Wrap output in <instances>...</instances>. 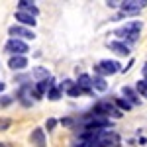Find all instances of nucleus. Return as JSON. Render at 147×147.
Returning <instances> with one entry per match:
<instances>
[{
    "instance_id": "1",
    "label": "nucleus",
    "mask_w": 147,
    "mask_h": 147,
    "mask_svg": "<svg viewBox=\"0 0 147 147\" xmlns=\"http://www.w3.org/2000/svg\"><path fill=\"white\" fill-rule=\"evenodd\" d=\"M139 32H141V22H127L125 26H122V28H118L116 30V35L120 37V39H129V43H134L137 39V35H139Z\"/></svg>"
},
{
    "instance_id": "2",
    "label": "nucleus",
    "mask_w": 147,
    "mask_h": 147,
    "mask_svg": "<svg viewBox=\"0 0 147 147\" xmlns=\"http://www.w3.org/2000/svg\"><path fill=\"white\" fill-rule=\"evenodd\" d=\"M145 6H147V0H124V2H120L122 14H120L118 18H122V16H136V14H139Z\"/></svg>"
},
{
    "instance_id": "3",
    "label": "nucleus",
    "mask_w": 147,
    "mask_h": 147,
    "mask_svg": "<svg viewBox=\"0 0 147 147\" xmlns=\"http://www.w3.org/2000/svg\"><path fill=\"white\" fill-rule=\"evenodd\" d=\"M120 71H122V65H120L118 61H110V59H104V61H100V63L94 67L96 77H104V75H116V73H120Z\"/></svg>"
},
{
    "instance_id": "4",
    "label": "nucleus",
    "mask_w": 147,
    "mask_h": 147,
    "mask_svg": "<svg viewBox=\"0 0 147 147\" xmlns=\"http://www.w3.org/2000/svg\"><path fill=\"white\" fill-rule=\"evenodd\" d=\"M4 51L10 53V55H24V57H26V53L30 51V47H28L26 41H22V39H14V37H12V39L6 41Z\"/></svg>"
},
{
    "instance_id": "5",
    "label": "nucleus",
    "mask_w": 147,
    "mask_h": 147,
    "mask_svg": "<svg viewBox=\"0 0 147 147\" xmlns=\"http://www.w3.org/2000/svg\"><path fill=\"white\" fill-rule=\"evenodd\" d=\"M8 34L14 37V39H34L35 34L32 30H28V28H24V26H10V30H8Z\"/></svg>"
},
{
    "instance_id": "6",
    "label": "nucleus",
    "mask_w": 147,
    "mask_h": 147,
    "mask_svg": "<svg viewBox=\"0 0 147 147\" xmlns=\"http://www.w3.org/2000/svg\"><path fill=\"white\" fill-rule=\"evenodd\" d=\"M32 90H34V84H32V82L20 86V90H18V100L22 102V106H32V96H34Z\"/></svg>"
},
{
    "instance_id": "7",
    "label": "nucleus",
    "mask_w": 147,
    "mask_h": 147,
    "mask_svg": "<svg viewBox=\"0 0 147 147\" xmlns=\"http://www.w3.org/2000/svg\"><path fill=\"white\" fill-rule=\"evenodd\" d=\"M30 143L34 147H47V141H45V131L41 127H35L30 136Z\"/></svg>"
},
{
    "instance_id": "8",
    "label": "nucleus",
    "mask_w": 147,
    "mask_h": 147,
    "mask_svg": "<svg viewBox=\"0 0 147 147\" xmlns=\"http://www.w3.org/2000/svg\"><path fill=\"white\" fill-rule=\"evenodd\" d=\"M8 67L14 69V71H22V69L28 67V59L24 55H12L10 61H8Z\"/></svg>"
},
{
    "instance_id": "9",
    "label": "nucleus",
    "mask_w": 147,
    "mask_h": 147,
    "mask_svg": "<svg viewBox=\"0 0 147 147\" xmlns=\"http://www.w3.org/2000/svg\"><path fill=\"white\" fill-rule=\"evenodd\" d=\"M18 12H26V14H32V16H37L39 10H37V6H35L34 2H28V0H20L18 2Z\"/></svg>"
},
{
    "instance_id": "10",
    "label": "nucleus",
    "mask_w": 147,
    "mask_h": 147,
    "mask_svg": "<svg viewBox=\"0 0 147 147\" xmlns=\"http://www.w3.org/2000/svg\"><path fill=\"white\" fill-rule=\"evenodd\" d=\"M108 47L112 49L114 53H118V55H129V45L125 41H110Z\"/></svg>"
},
{
    "instance_id": "11",
    "label": "nucleus",
    "mask_w": 147,
    "mask_h": 147,
    "mask_svg": "<svg viewBox=\"0 0 147 147\" xmlns=\"http://www.w3.org/2000/svg\"><path fill=\"white\" fill-rule=\"evenodd\" d=\"M16 20L22 24L24 28H26V26H32V28H34L35 26V18L32 14H26V12H16Z\"/></svg>"
},
{
    "instance_id": "12",
    "label": "nucleus",
    "mask_w": 147,
    "mask_h": 147,
    "mask_svg": "<svg viewBox=\"0 0 147 147\" xmlns=\"http://www.w3.org/2000/svg\"><path fill=\"white\" fill-rule=\"evenodd\" d=\"M77 84H79L82 90H86V94H92V77H88V75H80L79 80H77Z\"/></svg>"
},
{
    "instance_id": "13",
    "label": "nucleus",
    "mask_w": 147,
    "mask_h": 147,
    "mask_svg": "<svg viewBox=\"0 0 147 147\" xmlns=\"http://www.w3.org/2000/svg\"><path fill=\"white\" fill-rule=\"evenodd\" d=\"M53 86H57L55 84V80H53V77H49V79H45V80H39L37 84H35V88L41 92V94H45V92H49Z\"/></svg>"
},
{
    "instance_id": "14",
    "label": "nucleus",
    "mask_w": 147,
    "mask_h": 147,
    "mask_svg": "<svg viewBox=\"0 0 147 147\" xmlns=\"http://www.w3.org/2000/svg\"><path fill=\"white\" fill-rule=\"evenodd\" d=\"M122 92H124L125 100L129 102V104H134V106H136V104H139V98H137V92L134 90L131 86H124V88H122Z\"/></svg>"
},
{
    "instance_id": "15",
    "label": "nucleus",
    "mask_w": 147,
    "mask_h": 147,
    "mask_svg": "<svg viewBox=\"0 0 147 147\" xmlns=\"http://www.w3.org/2000/svg\"><path fill=\"white\" fill-rule=\"evenodd\" d=\"M114 104H116V108H118L120 112H125V110H131V108H134V104H129L125 98H116Z\"/></svg>"
},
{
    "instance_id": "16",
    "label": "nucleus",
    "mask_w": 147,
    "mask_h": 147,
    "mask_svg": "<svg viewBox=\"0 0 147 147\" xmlns=\"http://www.w3.org/2000/svg\"><path fill=\"white\" fill-rule=\"evenodd\" d=\"M32 75H34L35 79H37V82H39V80L49 79V73H47V69H43V67H35L34 71H32Z\"/></svg>"
},
{
    "instance_id": "17",
    "label": "nucleus",
    "mask_w": 147,
    "mask_h": 147,
    "mask_svg": "<svg viewBox=\"0 0 147 147\" xmlns=\"http://www.w3.org/2000/svg\"><path fill=\"white\" fill-rule=\"evenodd\" d=\"M92 88H98V90H106L108 88V84H106V80H104V77H94L92 79Z\"/></svg>"
},
{
    "instance_id": "18",
    "label": "nucleus",
    "mask_w": 147,
    "mask_h": 147,
    "mask_svg": "<svg viewBox=\"0 0 147 147\" xmlns=\"http://www.w3.org/2000/svg\"><path fill=\"white\" fill-rule=\"evenodd\" d=\"M67 94H69V96H80V94H86V90H82L79 84L75 82V84H73V86L67 90Z\"/></svg>"
},
{
    "instance_id": "19",
    "label": "nucleus",
    "mask_w": 147,
    "mask_h": 147,
    "mask_svg": "<svg viewBox=\"0 0 147 147\" xmlns=\"http://www.w3.org/2000/svg\"><path fill=\"white\" fill-rule=\"evenodd\" d=\"M61 96H63V92L59 90V86H53L51 90L47 92V98H49V100H59Z\"/></svg>"
},
{
    "instance_id": "20",
    "label": "nucleus",
    "mask_w": 147,
    "mask_h": 147,
    "mask_svg": "<svg viewBox=\"0 0 147 147\" xmlns=\"http://www.w3.org/2000/svg\"><path fill=\"white\" fill-rule=\"evenodd\" d=\"M136 90L139 92L143 98H147V82H145V80H139V82H137V86H136Z\"/></svg>"
},
{
    "instance_id": "21",
    "label": "nucleus",
    "mask_w": 147,
    "mask_h": 147,
    "mask_svg": "<svg viewBox=\"0 0 147 147\" xmlns=\"http://www.w3.org/2000/svg\"><path fill=\"white\" fill-rule=\"evenodd\" d=\"M73 84H75V82H73V80H71V79L63 80V82H61V84H59V90H61V92H67L69 88H71V86H73Z\"/></svg>"
},
{
    "instance_id": "22",
    "label": "nucleus",
    "mask_w": 147,
    "mask_h": 147,
    "mask_svg": "<svg viewBox=\"0 0 147 147\" xmlns=\"http://www.w3.org/2000/svg\"><path fill=\"white\" fill-rule=\"evenodd\" d=\"M55 125H57V120H53V118H49V120L45 122V127H47V129H53Z\"/></svg>"
},
{
    "instance_id": "23",
    "label": "nucleus",
    "mask_w": 147,
    "mask_h": 147,
    "mask_svg": "<svg viewBox=\"0 0 147 147\" xmlns=\"http://www.w3.org/2000/svg\"><path fill=\"white\" fill-rule=\"evenodd\" d=\"M6 127H10V120H0V131H4Z\"/></svg>"
},
{
    "instance_id": "24",
    "label": "nucleus",
    "mask_w": 147,
    "mask_h": 147,
    "mask_svg": "<svg viewBox=\"0 0 147 147\" xmlns=\"http://www.w3.org/2000/svg\"><path fill=\"white\" fill-rule=\"evenodd\" d=\"M61 124L69 127V125H73V124H75V120H73V118H65V120H61Z\"/></svg>"
},
{
    "instance_id": "25",
    "label": "nucleus",
    "mask_w": 147,
    "mask_h": 147,
    "mask_svg": "<svg viewBox=\"0 0 147 147\" xmlns=\"http://www.w3.org/2000/svg\"><path fill=\"white\" fill-rule=\"evenodd\" d=\"M10 102H12V98H10V96H2V100H0V104H2V106H8Z\"/></svg>"
},
{
    "instance_id": "26",
    "label": "nucleus",
    "mask_w": 147,
    "mask_h": 147,
    "mask_svg": "<svg viewBox=\"0 0 147 147\" xmlns=\"http://www.w3.org/2000/svg\"><path fill=\"white\" fill-rule=\"evenodd\" d=\"M106 4H108L110 8H120V2H116V0H108Z\"/></svg>"
},
{
    "instance_id": "27",
    "label": "nucleus",
    "mask_w": 147,
    "mask_h": 147,
    "mask_svg": "<svg viewBox=\"0 0 147 147\" xmlns=\"http://www.w3.org/2000/svg\"><path fill=\"white\" fill-rule=\"evenodd\" d=\"M0 147H12L10 143H0Z\"/></svg>"
},
{
    "instance_id": "28",
    "label": "nucleus",
    "mask_w": 147,
    "mask_h": 147,
    "mask_svg": "<svg viewBox=\"0 0 147 147\" xmlns=\"http://www.w3.org/2000/svg\"><path fill=\"white\" fill-rule=\"evenodd\" d=\"M4 90V82H0V92Z\"/></svg>"
},
{
    "instance_id": "29",
    "label": "nucleus",
    "mask_w": 147,
    "mask_h": 147,
    "mask_svg": "<svg viewBox=\"0 0 147 147\" xmlns=\"http://www.w3.org/2000/svg\"><path fill=\"white\" fill-rule=\"evenodd\" d=\"M143 80H145V82H147V75H145V79H143Z\"/></svg>"
}]
</instances>
